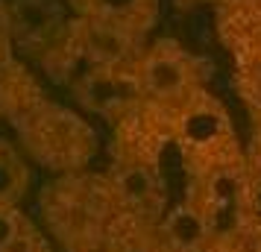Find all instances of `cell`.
<instances>
[{"label":"cell","mask_w":261,"mask_h":252,"mask_svg":"<svg viewBox=\"0 0 261 252\" xmlns=\"http://www.w3.org/2000/svg\"><path fill=\"white\" fill-rule=\"evenodd\" d=\"M41 208L68 252H109V243L115 240L109 232L115 229L118 214L132 211L115 182L85 176L53 182L41 197Z\"/></svg>","instance_id":"obj_1"},{"label":"cell","mask_w":261,"mask_h":252,"mask_svg":"<svg viewBox=\"0 0 261 252\" xmlns=\"http://www.w3.org/2000/svg\"><path fill=\"white\" fill-rule=\"evenodd\" d=\"M132 68L144 103L162 111L176 108L202 88V62L173 38H155L153 44H144Z\"/></svg>","instance_id":"obj_2"},{"label":"cell","mask_w":261,"mask_h":252,"mask_svg":"<svg viewBox=\"0 0 261 252\" xmlns=\"http://www.w3.org/2000/svg\"><path fill=\"white\" fill-rule=\"evenodd\" d=\"M6 9L15 47H24L56 73L73 30V15L65 0H6Z\"/></svg>","instance_id":"obj_3"},{"label":"cell","mask_w":261,"mask_h":252,"mask_svg":"<svg viewBox=\"0 0 261 252\" xmlns=\"http://www.w3.org/2000/svg\"><path fill=\"white\" fill-rule=\"evenodd\" d=\"M167 115L188 161L194 164H205L212 158L223 161L229 153H235V135H232L223 106L212 100L202 88L197 94H191L185 103H179L176 108H170Z\"/></svg>","instance_id":"obj_4"},{"label":"cell","mask_w":261,"mask_h":252,"mask_svg":"<svg viewBox=\"0 0 261 252\" xmlns=\"http://www.w3.org/2000/svg\"><path fill=\"white\" fill-rule=\"evenodd\" d=\"M135 62L129 65H88L73 79V97L76 103L97 118L123 120L141 111L144 103L141 85L135 76Z\"/></svg>","instance_id":"obj_5"},{"label":"cell","mask_w":261,"mask_h":252,"mask_svg":"<svg viewBox=\"0 0 261 252\" xmlns=\"http://www.w3.org/2000/svg\"><path fill=\"white\" fill-rule=\"evenodd\" d=\"M73 21L144 41L159 21L162 0H65Z\"/></svg>","instance_id":"obj_6"},{"label":"cell","mask_w":261,"mask_h":252,"mask_svg":"<svg viewBox=\"0 0 261 252\" xmlns=\"http://www.w3.org/2000/svg\"><path fill=\"white\" fill-rule=\"evenodd\" d=\"M27 182H30V167H27L24 156L18 153L12 141L0 135V203L15 205L27 191Z\"/></svg>","instance_id":"obj_7"},{"label":"cell","mask_w":261,"mask_h":252,"mask_svg":"<svg viewBox=\"0 0 261 252\" xmlns=\"http://www.w3.org/2000/svg\"><path fill=\"white\" fill-rule=\"evenodd\" d=\"M36 238V229L27 223V217L15 205L0 203V252H21Z\"/></svg>","instance_id":"obj_8"},{"label":"cell","mask_w":261,"mask_h":252,"mask_svg":"<svg viewBox=\"0 0 261 252\" xmlns=\"http://www.w3.org/2000/svg\"><path fill=\"white\" fill-rule=\"evenodd\" d=\"M167 235H170V240L176 246L191 249L202 238V220L197 217V211H176L170 217V223H167Z\"/></svg>","instance_id":"obj_9"},{"label":"cell","mask_w":261,"mask_h":252,"mask_svg":"<svg viewBox=\"0 0 261 252\" xmlns=\"http://www.w3.org/2000/svg\"><path fill=\"white\" fill-rule=\"evenodd\" d=\"M9 59H15V38H12L6 0H0V62H9Z\"/></svg>","instance_id":"obj_10"},{"label":"cell","mask_w":261,"mask_h":252,"mask_svg":"<svg viewBox=\"0 0 261 252\" xmlns=\"http://www.w3.org/2000/svg\"><path fill=\"white\" fill-rule=\"evenodd\" d=\"M21 252H47V246H44V240H41V238L36 235V238L30 240V243H27V246H24Z\"/></svg>","instance_id":"obj_11"}]
</instances>
